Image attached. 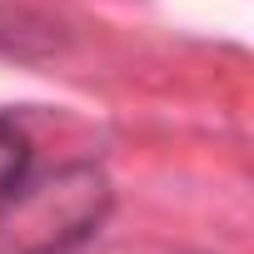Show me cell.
Here are the masks:
<instances>
[{
	"instance_id": "6da1fadb",
	"label": "cell",
	"mask_w": 254,
	"mask_h": 254,
	"mask_svg": "<svg viewBox=\"0 0 254 254\" xmlns=\"http://www.w3.org/2000/svg\"><path fill=\"white\" fill-rule=\"evenodd\" d=\"M110 214V180L90 165L25 180L0 199V254H70Z\"/></svg>"
},
{
	"instance_id": "7a4b0ae2",
	"label": "cell",
	"mask_w": 254,
	"mask_h": 254,
	"mask_svg": "<svg viewBox=\"0 0 254 254\" xmlns=\"http://www.w3.org/2000/svg\"><path fill=\"white\" fill-rule=\"evenodd\" d=\"M30 180V135L10 115H0V199Z\"/></svg>"
},
{
	"instance_id": "3957f363",
	"label": "cell",
	"mask_w": 254,
	"mask_h": 254,
	"mask_svg": "<svg viewBox=\"0 0 254 254\" xmlns=\"http://www.w3.org/2000/svg\"><path fill=\"white\" fill-rule=\"evenodd\" d=\"M50 40H55V35H50L45 20H30V15H20V10H0V50L35 55V50H45Z\"/></svg>"
}]
</instances>
